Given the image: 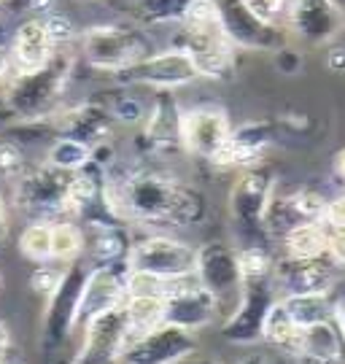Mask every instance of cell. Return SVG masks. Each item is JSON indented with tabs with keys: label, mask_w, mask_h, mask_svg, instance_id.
<instances>
[{
	"label": "cell",
	"mask_w": 345,
	"mask_h": 364,
	"mask_svg": "<svg viewBox=\"0 0 345 364\" xmlns=\"http://www.w3.org/2000/svg\"><path fill=\"white\" fill-rule=\"evenodd\" d=\"M76 49H60L54 60L36 70H14L6 81V97L19 122H49L60 108L76 70Z\"/></svg>",
	"instance_id": "3"
},
{
	"label": "cell",
	"mask_w": 345,
	"mask_h": 364,
	"mask_svg": "<svg viewBox=\"0 0 345 364\" xmlns=\"http://www.w3.org/2000/svg\"><path fill=\"white\" fill-rule=\"evenodd\" d=\"M278 138V127L272 122L256 119V122H245L240 127H232L230 141L221 146L211 165L218 170H245L262 165V159L270 149L275 146Z\"/></svg>",
	"instance_id": "19"
},
{
	"label": "cell",
	"mask_w": 345,
	"mask_h": 364,
	"mask_svg": "<svg viewBox=\"0 0 345 364\" xmlns=\"http://www.w3.org/2000/svg\"><path fill=\"white\" fill-rule=\"evenodd\" d=\"M245 6L267 25H283L286 27V11H289V0H243Z\"/></svg>",
	"instance_id": "40"
},
{
	"label": "cell",
	"mask_w": 345,
	"mask_h": 364,
	"mask_svg": "<svg viewBox=\"0 0 345 364\" xmlns=\"http://www.w3.org/2000/svg\"><path fill=\"white\" fill-rule=\"evenodd\" d=\"M105 192L124 224L189 230L200 227L208 216V200L197 186L156 168H129L122 176L108 170Z\"/></svg>",
	"instance_id": "1"
},
{
	"label": "cell",
	"mask_w": 345,
	"mask_h": 364,
	"mask_svg": "<svg viewBox=\"0 0 345 364\" xmlns=\"http://www.w3.org/2000/svg\"><path fill=\"white\" fill-rule=\"evenodd\" d=\"M114 78L122 87H143V90L152 92H179L194 84L200 78V73H197V65L192 63L189 54L170 46L165 52H152L149 57H143L141 63H135L132 68L122 70Z\"/></svg>",
	"instance_id": "10"
},
{
	"label": "cell",
	"mask_w": 345,
	"mask_h": 364,
	"mask_svg": "<svg viewBox=\"0 0 345 364\" xmlns=\"http://www.w3.org/2000/svg\"><path fill=\"white\" fill-rule=\"evenodd\" d=\"M132 243L127 224L87 227V257L92 264H124Z\"/></svg>",
	"instance_id": "25"
},
{
	"label": "cell",
	"mask_w": 345,
	"mask_h": 364,
	"mask_svg": "<svg viewBox=\"0 0 345 364\" xmlns=\"http://www.w3.org/2000/svg\"><path fill=\"white\" fill-rule=\"evenodd\" d=\"M289 356H294L299 364H345V338L340 326L334 324V318H327L299 329L294 351Z\"/></svg>",
	"instance_id": "24"
},
{
	"label": "cell",
	"mask_w": 345,
	"mask_h": 364,
	"mask_svg": "<svg viewBox=\"0 0 345 364\" xmlns=\"http://www.w3.org/2000/svg\"><path fill=\"white\" fill-rule=\"evenodd\" d=\"M78 57L97 73L119 76L152 54V41L141 25H92L78 36Z\"/></svg>",
	"instance_id": "4"
},
{
	"label": "cell",
	"mask_w": 345,
	"mask_h": 364,
	"mask_svg": "<svg viewBox=\"0 0 345 364\" xmlns=\"http://www.w3.org/2000/svg\"><path fill=\"white\" fill-rule=\"evenodd\" d=\"M238 259H240V273L243 281L248 278H270L275 270V257L270 246H240L238 248Z\"/></svg>",
	"instance_id": "35"
},
{
	"label": "cell",
	"mask_w": 345,
	"mask_h": 364,
	"mask_svg": "<svg viewBox=\"0 0 345 364\" xmlns=\"http://www.w3.org/2000/svg\"><path fill=\"white\" fill-rule=\"evenodd\" d=\"M87 273H90L87 262L78 259L68 264L60 287L51 291V297H46L43 321H41V346L46 353H57L60 348H65V343L78 329V305H81Z\"/></svg>",
	"instance_id": "8"
},
{
	"label": "cell",
	"mask_w": 345,
	"mask_h": 364,
	"mask_svg": "<svg viewBox=\"0 0 345 364\" xmlns=\"http://www.w3.org/2000/svg\"><path fill=\"white\" fill-rule=\"evenodd\" d=\"M278 176L265 165H254L238 173L230 186V221L235 235L243 240V246H270V235L265 227V213L272 197Z\"/></svg>",
	"instance_id": "5"
},
{
	"label": "cell",
	"mask_w": 345,
	"mask_h": 364,
	"mask_svg": "<svg viewBox=\"0 0 345 364\" xmlns=\"http://www.w3.org/2000/svg\"><path fill=\"white\" fill-rule=\"evenodd\" d=\"M43 22H46V30H49V36L57 49H76L78 36H81V33L76 30L73 19H70L68 14H63L60 9H57V11L46 14Z\"/></svg>",
	"instance_id": "36"
},
{
	"label": "cell",
	"mask_w": 345,
	"mask_h": 364,
	"mask_svg": "<svg viewBox=\"0 0 345 364\" xmlns=\"http://www.w3.org/2000/svg\"><path fill=\"white\" fill-rule=\"evenodd\" d=\"M332 318H334V324L340 326V332H343V338H345V289H343V291H337V294H334V311H332Z\"/></svg>",
	"instance_id": "48"
},
{
	"label": "cell",
	"mask_w": 345,
	"mask_h": 364,
	"mask_svg": "<svg viewBox=\"0 0 345 364\" xmlns=\"http://www.w3.org/2000/svg\"><path fill=\"white\" fill-rule=\"evenodd\" d=\"M278 299L281 294L275 289L272 275L243 281L240 297L227 316V321L221 324V338L232 346H243V348H254L259 343H265V321Z\"/></svg>",
	"instance_id": "7"
},
{
	"label": "cell",
	"mask_w": 345,
	"mask_h": 364,
	"mask_svg": "<svg viewBox=\"0 0 345 364\" xmlns=\"http://www.w3.org/2000/svg\"><path fill=\"white\" fill-rule=\"evenodd\" d=\"M321 219H329V221H340L345 224V189L340 195L329 197V203H327V210H324V216Z\"/></svg>",
	"instance_id": "44"
},
{
	"label": "cell",
	"mask_w": 345,
	"mask_h": 364,
	"mask_svg": "<svg viewBox=\"0 0 345 364\" xmlns=\"http://www.w3.org/2000/svg\"><path fill=\"white\" fill-rule=\"evenodd\" d=\"M232 122L221 105H194L184 111L181 119V144L184 154L211 162L230 141Z\"/></svg>",
	"instance_id": "18"
},
{
	"label": "cell",
	"mask_w": 345,
	"mask_h": 364,
	"mask_svg": "<svg viewBox=\"0 0 345 364\" xmlns=\"http://www.w3.org/2000/svg\"><path fill=\"white\" fill-rule=\"evenodd\" d=\"M321 230H324V237H327V257L345 270V224L340 221H329V219H319Z\"/></svg>",
	"instance_id": "39"
},
{
	"label": "cell",
	"mask_w": 345,
	"mask_h": 364,
	"mask_svg": "<svg viewBox=\"0 0 345 364\" xmlns=\"http://www.w3.org/2000/svg\"><path fill=\"white\" fill-rule=\"evenodd\" d=\"M170 46L192 57L200 78L227 81L238 70V46L224 30L218 0H189L184 19L173 27Z\"/></svg>",
	"instance_id": "2"
},
{
	"label": "cell",
	"mask_w": 345,
	"mask_h": 364,
	"mask_svg": "<svg viewBox=\"0 0 345 364\" xmlns=\"http://www.w3.org/2000/svg\"><path fill=\"white\" fill-rule=\"evenodd\" d=\"M0 287H3V275H0Z\"/></svg>",
	"instance_id": "55"
},
{
	"label": "cell",
	"mask_w": 345,
	"mask_h": 364,
	"mask_svg": "<svg viewBox=\"0 0 345 364\" xmlns=\"http://www.w3.org/2000/svg\"><path fill=\"white\" fill-rule=\"evenodd\" d=\"M286 30L307 46H329L345 30V9L337 0H289Z\"/></svg>",
	"instance_id": "15"
},
{
	"label": "cell",
	"mask_w": 345,
	"mask_h": 364,
	"mask_svg": "<svg viewBox=\"0 0 345 364\" xmlns=\"http://www.w3.org/2000/svg\"><path fill=\"white\" fill-rule=\"evenodd\" d=\"M25 168L27 162L22 154V146L14 144V141H0V178L14 183L25 173Z\"/></svg>",
	"instance_id": "38"
},
{
	"label": "cell",
	"mask_w": 345,
	"mask_h": 364,
	"mask_svg": "<svg viewBox=\"0 0 345 364\" xmlns=\"http://www.w3.org/2000/svg\"><path fill=\"white\" fill-rule=\"evenodd\" d=\"M281 305L299 329L332 318L334 294H283Z\"/></svg>",
	"instance_id": "28"
},
{
	"label": "cell",
	"mask_w": 345,
	"mask_h": 364,
	"mask_svg": "<svg viewBox=\"0 0 345 364\" xmlns=\"http://www.w3.org/2000/svg\"><path fill=\"white\" fill-rule=\"evenodd\" d=\"M9 246V205L3 200V192H0V251Z\"/></svg>",
	"instance_id": "47"
},
{
	"label": "cell",
	"mask_w": 345,
	"mask_h": 364,
	"mask_svg": "<svg viewBox=\"0 0 345 364\" xmlns=\"http://www.w3.org/2000/svg\"><path fill=\"white\" fill-rule=\"evenodd\" d=\"M127 267L135 273H149L156 278H165V281H173V278L194 273L197 248L165 232L146 235L141 240H135L129 248Z\"/></svg>",
	"instance_id": "9"
},
{
	"label": "cell",
	"mask_w": 345,
	"mask_h": 364,
	"mask_svg": "<svg viewBox=\"0 0 345 364\" xmlns=\"http://www.w3.org/2000/svg\"><path fill=\"white\" fill-rule=\"evenodd\" d=\"M65 270H68V264H60V262H41L30 275V289L41 297H51V291L60 287Z\"/></svg>",
	"instance_id": "37"
},
{
	"label": "cell",
	"mask_w": 345,
	"mask_h": 364,
	"mask_svg": "<svg viewBox=\"0 0 345 364\" xmlns=\"http://www.w3.org/2000/svg\"><path fill=\"white\" fill-rule=\"evenodd\" d=\"M0 43H6V41H3V27H0Z\"/></svg>",
	"instance_id": "53"
},
{
	"label": "cell",
	"mask_w": 345,
	"mask_h": 364,
	"mask_svg": "<svg viewBox=\"0 0 345 364\" xmlns=\"http://www.w3.org/2000/svg\"><path fill=\"white\" fill-rule=\"evenodd\" d=\"M111 117L122 124H141L146 119V111L149 105L143 103L138 95H132L129 87H122V90H111V92H100Z\"/></svg>",
	"instance_id": "33"
},
{
	"label": "cell",
	"mask_w": 345,
	"mask_h": 364,
	"mask_svg": "<svg viewBox=\"0 0 345 364\" xmlns=\"http://www.w3.org/2000/svg\"><path fill=\"white\" fill-rule=\"evenodd\" d=\"M218 299L200 284L197 275H181L167 284L165 291V324L181 326L189 332H200L216 321Z\"/></svg>",
	"instance_id": "13"
},
{
	"label": "cell",
	"mask_w": 345,
	"mask_h": 364,
	"mask_svg": "<svg viewBox=\"0 0 345 364\" xmlns=\"http://www.w3.org/2000/svg\"><path fill=\"white\" fill-rule=\"evenodd\" d=\"M270 364H299V362H297L294 356H292V359H286V362H270Z\"/></svg>",
	"instance_id": "52"
},
{
	"label": "cell",
	"mask_w": 345,
	"mask_h": 364,
	"mask_svg": "<svg viewBox=\"0 0 345 364\" xmlns=\"http://www.w3.org/2000/svg\"><path fill=\"white\" fill-rule=\"evenodd\" d=\"M272 63L283 76H297L302 70V52H297L292 43H286L278 52H272Z\"/></svg>",
	"instance_id": "41"
},
{
	"label": "cell",
	"mask_w": 345,
	"mask_h": 364,
	"mask_svg": "<svg viewBox=\"0 0 345 364\" xmlns=\"http://www.w3.org/2000/svg\"><path fill=\"white\" fill-rule=\"evenodd\" d=\"M181 119H184V108H181L176 92H154L146 119L141 122V132H138V151L146 156H173L184 154V144H181Z\"/></svg>",
	"instance_id": "11"
},
{
	"label": "cell",
	"mask_w": 345,
	"mask_h": 364,
	"mask_svg": "<svg viewBox=\"0 0 345 364\" xmlns=\"http://www.w3.org/2000/svg\"><path fill=\"white\" fill-rule=\"evenodd\" d=\"M9 52L14 60V70H36L54 60L60 52L51 41L43 16H25L19 25L14 27Z\"/></svg>",
	"instance_id": "23"
},
{
	"label": "cell",
	"mask_w": 345,
	"mask_h": 364,
	"mask_svg": "<svg viewBox=\"0 0 345 364\" xmlns=\"http://www.w3.org/2000/svg\"><path fill=\"white\" fill-rule=\"evenodd\" d=\"M19 251L30 262H51V221H30L19 235Z\"/></svg>",
	"instance_id": "34"
},
{
	"label": "cell",
	"mask_w": 345,
	"mask_h": 364,
	"mask_svg": "<svg viewBox=\"0 0 345 364\" xmlns=\"http://www.w3.org/2000/svg\"><path fill=\"white\" fill-rule=\"evenodd\" d=\"M184 364H221L218 359H211V356H192V359H186Z\"/></svg>",
	"instance_id": "51"
},
{
	"label": "cell",
	"mask_w": 345,
	"mask_h": 364,
	"mask_svg": "<svg viewBox=\"0 0 345 364\" xmlns=\"http://www.w3.org/2000/svg\"><path fill=\"white\" fill-rule=\"evenodd\" d=\"M124 311H127L129 332H132L129 340H135L141 338L143 332H149L165 321V297H159V294H127Z\"/></svg>",
	"instance_id": "30"
},
{
	"label": "cell",
	"mask_w": 345,
	"mask_h": 364,
	"mask_svg": "<svg viewBox=\"0 0 345 364\" xmlns=\"http://www.w3.org/2000/svg\"><path fill=\"white\" fill-rule=\"evenodd\" d=\"M135 25L141 27H176L184 19L189 0H129Z\"/></svg>",
	"instance_id": "29"
},
{
	"label": "cell",
	"mask_w": 345,
	"mask_h": 364,
	"mask_svg": "<svg viewBox=\"0 0 345 364\" xmlns=\"http://www.w3.org/2000/svg\"><path fill=\"white\" fill-rule=\"evenodd\" d=\"M221 22L238 52H278L289 43V30L283 25H267L256 16L243 0H218Z\"/></svg>",
	"instance_id": "16"
},
{
	"label": "cell",
	"mask_w": 345,
	"mask_h": 364,
	"mask_svg": "<svg viewBox=\"0 0 345 364\" xmlns=\"http://www.w3.org/2000/svg\"><path fill=\"white\" fill-rule=\"evenodd\" d=\"M68 181L70 173L51 168L49 162H41L11 183L14 208L33 216L36 221H57L68 216Z\"/></svg>",
	"instance_id": "6"
},
{
	"label": "cell",
	"mask_w": 345,
	"mask_h": 364,
	"mask_svg": "<svg viewBox=\"0 0 345 364\" xmlns=\"http://www.w3.org/2000/svg\"><path fill=\"white\" fill-rule=\"evenodd\" d=\"M332 173L337 176V181L345 186V146L337 149V154L332 156Z\"/></svg>",
	"instance_id": "49"
},
{
	"label": "cell",
	"mask_w": 345,
	"mask_h": 364,
	"mask_svg": "<svg viewBox=\"0 0 345 364\" xmlns=\"http://www.w3.org/2000/svg\"><path fill=\"white\" fill-rule=\"evenodd\" d=\"M127 273V262L124 264H90L84 291H81V305H78V329L95 316L111 311L116 305H124Z\"/></svg>",
	"instance_id": "22"
},
{
	"label": "cell",
	"mask_w": 345,
	"mask_h": 364,
	"mask_svg": "<svg viewBox=\"0 0 345 364\" xmlns=\"http://www.w3.org/2000/svg\"><path fill=\"white\" fill-rule=\"evenodd\" d=\"M11 356V332H9V324L0 318V364L9 362Z\"/></svg>",
	"instance_id": "45"
},
{
	"label": "cell",
	"mask_w": 345,
	"mask_h": 364,
	"mask_svg": "<svg viewBox=\"0 0 345 364\" xmlns=\"http://www.w3.org/2000/svg\"><path fill=\"white\" fill-rule=\"evenodd\" d=\"M6 364H14V362H11V359H9V362H6Z\"/></svg>",
	"instance_id": "56"
},
{
	"label": "cell",
	"mask_w": 345,
	"mask_h": 364,
	"mask_svg": "<svg viewBox=\"0 0 345 364\" xmlns=\"http://www.w3.org/2000/svg\"><path fill=\"white\" fill-rule=\"evenodd\" d=\"M238 364H270V359L265 353H248V356H243Z\"/></svg>",
	"instance_id": "50"
},
{
	"label": "cell",
	"mask_w": 345,
	"mask_h": 364,
	"mask_svg": "<svg viewBox=\"0 0 345 364\" xmlns=\"http://www.w3.org/2000/svg\"><path fill=\"white\" fill-rule=\"evenodd\" d=\"M194 275L218 299V305L232 302V308H235V302L240 297V289H243L238 248L230 246V243H221V240H211V243L200 246L197 248Z\"/></svg>",
	"instance_id": "17"
},
{
	"label": "cell",
	"mask_w": 345,
	"mask_h": 364,
	"mask_svg": "<svg viewBox=\"0 0 345 364\" xmlns=\"http://www.w3.org/2000/svg\"><path fill=\"white\" fill-rule=\"evenodd\" d=\"M272 281L278 294H334L340 284V267L329 257L319 259H275Z\"/></svg>",
	"instance_id": "21"
},
{
	"label": "cell",
	"mask_w": 345,
	"mask_h": 364,
	"mask_svg": "<svg viewBox=\"0 0 345 364\" xmlns=\"http://www.w3.org/2000/svg\"><path fill=\"white\" fill-rule=\"evenodd\" d=\"M11 73H14L11 52H9V46H6V43H0V84H3V81H9Z\"/></svg>",
	"instance_id": "46"
},
{
	"label": "cell",
	"mask_w": 345,
	"mask_h": 364,
	"mask_svg": "<svg viewBox=\"0 0 345 364\" xmlns=\"http://www.w3.org/2000/svg\"><path fill=\"white\" fill-rule=\"evenodd\" d=\"M46 162L65 173H76L92 162V146L81 144L76 138H68V135H54L49 151H46Z\"/></svg>",
	"instance_id": "31"
},
{
	"label": "cell",
	"mask_w": 345,
	"mask_h": 364,
	"mask_svg": "<svg viewBox=\"0 0 345 364\" xmlns=\"http://www.w3.org/2000/svg\"><path fill=\"white\" fill-rule=\"evenodd\" d=\"M129 338L127 311L124 305H116L81 326V348L70 364H116Z\"/></svg>",
	"instance_id": "12"
},
{
	"label": "cell",
	"mask_w": 345,
	"mask_h": 364,
	"mask_svg": "<svg viewBox=\"0 0 345 364\" xmlns=\"http://www.w3.org/2000/svg\"><path fill=\"white\" fill-rule=\"evenodd\" d=\"M299 338V326L292 321V316L286 313V308L281 305V299L272 305L267 321H265V343L281 348V351L292 353Z\"/></svg>",
	"instance_id": "32"
},
{
	"label": "cell",
	"mask_w": 345,
	"mask_h": 364,
	"mask_svg": "<svg viewBox=\"0 0 345 364\" xmlns=\"http://www.w3.org/2000/svg\"><path fill=\"white\" fill-rule=\"evenodd\" d=\"M3 16H6V11H3V9H0V19H3Z\"/></svg>",
	"instance_id": "54"
},
{
	"label": "cell",
	"mask_w": 345,
	"mask_h": 364,
	"mask_svg": "<svg viewBox=\"0 0 345 364\" xmlns=\"http://www.w3.org/2000/svg\"><path fill=\"white\" fill-rule=\"evenodd\" d=\"M197 353V338L189 329L162 324L129 340L116 364H184Z\"/></svg>",
	"instance_id": "14"
},
{
	"label": "cell",
	"mask_w": 345,
	"mask_h": 364,
	"mask_svg": "<svg viewBox=\"0 0 345 364\" xmlns=\"http://www.w3.org/2000/svg\"><path fill=\"white\" fill-rule=\"evenodd\" d=\"M278 243H281L283 259L305 262L327 257V237L321 230V221H299L283 235Z\"/></svg>",
	"instance_id": "26"
},
{
	"label": "cell",
	"mask_w": 345,
	"mask_h": 364,
	"mask_svg": "<svg viewBox=\"0 0 345 364\" xmlns=\"http://www.w3.org/2000/svg\"><path fill=\"white\" fill-rule=\"evenodd\" d=\"M327 70H329V73H337V76H343L345 73V46H340V43H329V46H327Z\"/></svg>",
	"instance_id": "43"
},
{
	"label": "cell",
	"mask_w": 345,
	"mask_h": 364,
	"mask_svg": "<svg viewBox=\"0 0 345 364\" xmlns=\"http://www.w3.org/2000/svg\"><path fill=\"white\" fill-rule=\"evenodd\" d=\"M16 124H19V119H16L11 103H9V97H6V90L0 87V135H3V132H11Z\"/></svg>",
	"instance_id": "42"
},
{
	"label": "cell",
	"mask_w": 345,
	"mask_h": 364,
	"mask_svg": "<svg viewBox=\"0 0 345 364\" xmlns=\"http://www.w3.org/2000/svg\"><path fill=\"white\" fill-rule=\"evenodd\" d=\"M49 122L54 135H68V138H76L87 146H97L102 141H108L116 124V119L111 117L102 95H95V97H87L76 105L60 108Z\"/></svg>",
	"instance_id": "20"
},
{
	"label": "cell",
	"mask_w": 345,
	"mask_h": 364,
	"mask_svg": "<svg viewBox=\"0 0 345 364\" xmlns=\"http://www.w3.org/2000/svg\"><path fill=\"white\" fill-rule=\"evenodd\" d=\"M87 254V230L76 219L51 221V262L73 264Z\"/></svg>",
	"instance_id": "27"
}]
</instances>
